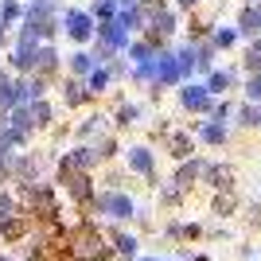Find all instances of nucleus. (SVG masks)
Returning <instances> with one entry per match:
<instances>
[{
    "instance_id": "0eeeda50",
    "label": "nucleus",
    "mask_w": 261,
    "mask_h": 261,
    "mask_svg": "<svg viewBox=\"0 0 261 261\" xmlns=\"http://www.w3.org/2000/svg\"><path fill=\"white\" fill-rule=\"evenodd\" d=\"M0 261H16V257H8V253H0Z\"/></svg>"
},
{
    "instance_id": "39448f33",
    "label": "nucleus",
    "mask_w": 261,
    "mask_h": 261,
    "mask_svg": "<svg viewBox=\"0 0 261 261\" xmlns=\"http://www.w3.org/2000/svg\"><path fill=\"white\" fill-rule=\"evenodd\" d=\"M246 63H250L253 70H261V43H253V47H250V55H246Z\"/></svg>"
},
{
    "instance_id": "6e6552de",
    "label": "nucleus",
    "mask_w": 261,
    "mask_h": 261,
    "mask_svg": "<svg viewBox=\"0 0 261 261\" xmlns=\"http://www.w3.org/2000/svg\"><path fill=\"white\" fill-rule=\"evenodd\" d=\"M141 261H160V257H141Z\"/></svg>"
},
{
    "instance_id": "423d86ee",
    "label": "nucleus",
    "mask_w": 261,
    "mask_h": 261,
    "mask_svg": "<svg viewBox=\"0 0 261 261\" xmlns=\"http://www.w3.org/2000/svg\"><path fill=\"white\" fill-rule=\"evenodd\" d=\"M246 94H250V98H261V78H253V82H250V90H246Z\"/></svg>"
},
{
    "instance_id": "20e7f679",
    "label": "nucleus",
    "mask_w": 261,
    "mask_h": 261,
    "mask_svg": "<svg viewBox=\"0 0 261 261\" xmlns=\"http://www.w3.org/2000/svg\"><path fill=\"white\" fill-rule=\"evenodd\" d=\"M133 164H137V172H152V156L144 152V148H137V156H133Z\"/></svg>"
},
{
    "instance_id": "f03ea898",
    "label": "nucleus",
    "mask_w": 261,
    "mask_h": 261,
    "mask_svg": "<svg viewBox=\"0 0 261 261\" xmlns=\"http://www.w3.org/2000/svg\"><path fill=\"white\" fill-rule=\"evenodd\" d=\"M101 211H106L109 218H129L133 215V203L125 195H106V199H101Z\"/></svg>"
},
{
    "instance_id": "f257e3e1",
    "label": "nucleus",
    "mask_w": 261,
    "mask_h": 261,
    "mask_svg": "<svg viewBox=\"0 0 261 261\" xmlns=\"http://www.w3.org/2000/svg\"><path fill=\"white\" fill-rule=\"evenodd\" d=\"M109 250H113L109 238H101L90 222H82V226L66 238V253H70V261H106Z\"/></svg>"
},
{
    "instance_id": "7ed1b4c3",
    "label": "nucleus",
    "mask_w": 261,
    "mask_h": 261,
    "mask_svg": "<svg viewBox=\"0 0 261 261\" xmlns=\"http://www.w3.org/2000/svg\"><path fill=\"white\" fill-rule=\"evenodd\" d=\"M23 234H28V226H23L20 218H4L0 222V242H20Z\"/></svg>"
}]
</instances>
